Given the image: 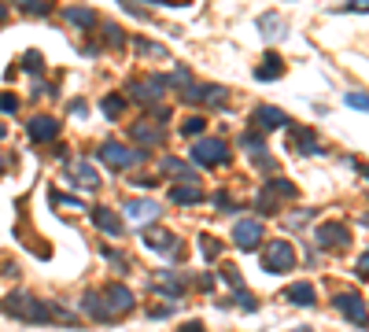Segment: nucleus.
<instances>
[{
    "label": "nucleus",
    "instance_id": "41",
    "mask_svg": "<svg viewBox=\"0 0 369 332\" xmlns=\"http://www.w3.org/2000/svg\"><path fill=\"white\" fill-rule=\"evenodd\" d=\"M178 332H207V328H203V325H200V321H185V325H181V328H178Z\"/></svg>",
    "mask_w": 369,
    "mask_h": 332
},
{
    "label": "nucleus",
    "instance_id": "29",
    "mask_svg": "<svg viewBox=\"0 0 369 332\" xmlns=\"http://www.w3.org/2000/svg\"><path fill=\"white\" fill-rule=\"evenodd\" d=\"M100 107H104L107 119H119V114L126 111V100H122L119 93H111V96H104V104H100Z\"/></svg>",
    "mask_w": 369,
    "mask_h": 332
},
{
    "label": "nucleus",
    "instance_id": "33",
    "mask_svg": "<svg viewBox=\"0 0 369 332\" xmlns=\"http://www.w3.org/2000/svg\"><path fill=\"white\" fill-rule=\"evenodd\" d=\"M222 277H226L229 285H233V292H236V288H244V277H240V270H236L233 262H222Z\"/></svg>",
    "mask_w": 369,
    "mask_h": 332
},
{
    "label": "nucleus",
    "instance_id": "23",
    "mask_svg": "<svg viewBox=\"0 0 369 332\" xmlns=\"http://www.w3.org/2000/svg\"><path fill=\"white\" fill-rule=\"evenodd\" d=\"M63 19H67L71 26L92 30V26H96V11H92V8H67V11H63Z\"/></svg>",
    "mask_w": 369,
    "mask_h": 332
},
{
    "label": "nucleus",
    "instance_id": "34",
    "mask_svg": "<svg viewBox=\"0 0 369 332\" xmlns=\"http://www.w3.org/2000/svg\"><path fill=\"white\" fill-rule=\"evenodd\" d=\"M233 299H236V307H240V310H255V307H259V299H255L248 288H236Z\"/></svg>",
    "mask_w": 369,
    "mask_h": 332
},
{
    "label": "nucleus",
    "instance_id": "46",
    "mask_svg": "<svg viewBox=\"0 0 369 332\" xmlns=\"http://www.w3.org/2000/svg\"><path fill=\"white\" fill-rule=\"evenodd\" d=\"M0 174H4V155H0Z\"/></svg>",
    "mask_w": 369,
    "mask_h": 332
},
{
    "label": "nucleus",
    "instance_id": "35",
    "mask_svg": "<svg viewBox=\"0 0 369 332\" xmlns=\"http://www.w3.org/2000/svg\"><path fill=\"white\" fill-rule=\"evenodd\" d=\"M23 11L26 15H48V11H52V4H41V0H23Z\"/></svg>",
    "mask_w": 369,
    "mask_h": 332
},
{
    "label": "nucleus",
    "instance_id": "36",
    "mask_svg": "<svg viewBox=\"0 0 369 332\" xmlns=\"http://www.w3.org/2000/svg\"><path fill=\"white\" fill-rule=\"evenodd\" d=\"M344 100H347V104L355 107V111H369V96H365V93H347Z\"/></svg>",
    "mask_w": 369,
    "mask_h": 332
},
{
    "label": "nucleus",
    "instance_id": "7",
    "mask_svg": "<svg viewBox=\"0 0 369 332\" xmlns=\"http://www.w3.org/2000/svg\"><path fill=\"white\" fill-rule=\"evenodd\" d=\"M167 93V78L163 74H152V78H140L130 85V96L140 100V104H155V100H163Z\"/></svg>",
    "mask_w": 369,
    "mask_h": 332
},
{
    "label": "nucleus",
    "instance_id": "25",
    "mask_svg": "<svg viewBox=\"0 0 369 332\" xmlns=\"http://www.w3.org/2000/svg\"><path fill=\"white\" fill-rule=\"evenodd\" d=\"M155 288H159V292H167V295H181V292H185V280H181L178 273H170V270H167V273H159Z\"/></svg>",
    "mask_w": 369,
    "mask_h": 332
},
{
    "label": "nucleus",
    "instance_id": "38",
    "mask_svg": "<svg viewBox=\"0 0 369 332\" xmlns=\"http://www.w3.org/2000/svg\"><path fill=\"white\" fill-rule=\"evenodd\" d=\"M104 33H107V45H111V48H122V30H119L115 23H107Z\"/></svg>",
    "mask_w": 369,
    "mask_h": 332
},
{
    "label": "nucleus",
    "instance_id": "2",
    "mask_svg": "<svg viewBox=\"0 0 369 332\" xmlns=\"http://www.w3.org/2000/svg\"><path fill=\"white\" fill-rule=\"evenodd\" d=\"M0 310H4L8 318L34 321V325H41V321L52 318V307H48L44 299H37V295H26V292H11L4 303H0Z\"/></svg>",
    "mask_w": 369,
    "mask_h": 332
},
{
    "label": "nucleus",
    "instance_id": "1",
    "mask_svg": "<svg viewBox=\"0 0 369 332\" xmlns=\"http://www.w3.org/2000/svg\"><path fill=\"white\" fill-rule=\"evenodd\" d=\"M82 307L92 314L96 321H115V318L133 310V292L126 285H107L104 292H89L82 299Z\"/></svg>",
    "mask_w": 369,
    "mask_h": 332
},
{
    "label": "nucleus",
    "instance_id": "30",
    "mask_svg": "<svg viewBox=\"0 0 369 332\" xmlns=\"http://www.w3.org/2000/svg\"><path fill=\"white\" fill-rule=\"evenodd\" d=\"M203 129H207V119H203V114H188V119L181 122V133H185V137H200Z\"/></svg>",
    "mask_w": 369,
    "mask_h": 332
},
{
    "label": "nucleus",
    "instance_id": "45",
    "mask_svg": "<svg viewBox=\"0 0 369 332\" xmlns=\"http://www.w3.org/2000/svg\"><path fill=\"white\" fill-rule=\"evenodd\" d=\"M0 19H8V4H0Z\"/></svg>",
    "mask_w": 369,
    "mask_h": 332
},
{
    "label": "nucleus",
    "instance_id": "20",
    "mask_svg": "<svg viewBox=\"0 0 369 332\" xmlns=\"http://www.w3.org/2000/svg\"><path fill=\"white\" fill-rule=\"evenodd\" d=\"M314 285H310V280H299V285H292V288H288L284 292V299H288V303H296V307H314Z\"/></svg>",
    "mask_w": 369,
    "mask_h": 332
},
{
    "label": "nucleus",
    "instance_id": "26",
    "mask_svg": "<svg viewBox=\"0 0 369 332\" xmlns=\"http://www.w3.org/2000/svg\"><path fill=\"white\" fill-rule=\"evenodd\" d=\"M292 141H296V148L303 155H317V137L310 129H292Z\"/></svg>",
    "mask_w": 369,
    "mask_h": 332
},
{
    "label": "nucleus",
    "instance_id": "4",
    "mask_svg": "<svg viewBox=\"0 0 369 332\" xmlns=\"http://www.w3.org/2000/svg\"><path fill=\"white\" fill-rule=\"evenodd\" d=\"M100 155L111 170H133L137 162H144V152H133V148H126V144H119V141H104L100 144Z\"/></svg>",
    "mask_w": 369,
    "mask_h": 332
},
{
    "label": "nucleus",
    "instance_id": "22",
    "mask_svg": "<svg viewBox=\"0 0 369 332\" xmlns=\"http://www.w3.org/2000/svg\"><path fill=\"white\" fill-rule=\"evenodd\" d=\"M259 30H262V37H266V41H281L288 26H284L281 15H262V19H259Z\"/></svg>",
    "mask_w": 369,
    "mask_h": 332
},
{
    "label": "nucleus",
    "instance_id": "14",
    "mask_svg": "<svg viewBox=\"0 0 369 332\" xmlns=\"http://www.w3.org/2000/svg\"><path fill=\"white\" fill-rule=\"evenodd\" d=\"M130 137L140 141V144H163L167 133H163V126H155L152 119H144V122H133L130 126Z\"/></svg>",
    "mask_w": 369,
    "mask_h": 332
},
{
    "label": "nucleus",
    "instance_id": "21",
    "mask_svg": "<svg viewBox=\"0 0 369 332\" xmlns=\"http://www.w3.org/2000/svg\"><path fill=\"white\" fill-rule=\"evenodd\" d=\"M284 74V63H281V56H274V52H270L259 66H255V78H259V81H274V78H281Z\"/></svg>",
    "mask_w": 369,
    "mask_h": 332
},
{
    "label": "nucleus",
    "instance_id": "16",
    "mask_svg": "<svg viewBox=\"0 0 369 332\" xmlns=\"http://www.w3.org/2000/svg\"><path fill=\"white\" fill-rule=\"evenodd\" d=\"M170 199H174V203H181V207H192V203H200V199H203V189L196 185V181H181V185H170Z\"/></svg>",
    "mask_w": 369,
    "mask_h": 332
},
{
    "label": "nucleus",
    "instance_id": "18",
    "mask_svg": "<svg viewBox=\"0 0 369 332\" xmlns=\"http://www.w3.org/2000/svg\"><path fill=\"white\" fill-rule=\"evenodd\" d=\"M71 177H78L74 185H78V189H89V192L100 185V177H96V170H92L85 159H74V162H71Z\"/></svg>",
    "mask_w": 369,
    "mask_h": 332
},
{
    "label": "nucleus",
    "instance_id": "28",
    "mask_svg": "<svg viewBox=\"0 0 369 332\" xmlns=\"http://www.w3.org/2000/svg\"><path fill=\"white\" fill-rule=\"evenodd\" d=\"M133 48H137L140 56H152V59H170V52H167L163 45H152V41H140V37L133 41Z\"/></svg>",
    "mask_w": 369,
    "mask_h": 332
},
{
    "label": "nucleus",
    "instance_id": "13",
    "mask_svg": "<svg viewBox=\"0 0 369 332\" xmlns=\"http://www.w3.org/2000/svg\"><path fill=\"white\" fill-rule=\"evenodd\" d=\"M26 129H30V141H37V144L59 137V122L52 119V114H34V119L26 122Z\"/></svg>",
    "mask_w": 369,
    "mask_h": 332
},
{
    "label": "nucleus",
    "instance_id": "43",
    "mask_svg": "<svg viewBox=\"0 0 369 332\" xmlns=\"http://www.w3.org/2000/svg\"><path fill=\"white\" fill-rule=\"evenodd\" d=\"M351 11H369V0H355V4H351Z\"/></svg>",
    "mask_w": 369,
    "mask_h": 332
},
{
    "label": "nucleus",
    "instance_id": "40",
    "mask_svg": "<svg viewBox=\"0 0 369 332\" xmlns=\"http://www.w3.org/2000/svg\"><path fill=\"white\" fill-rule=\"evenodd\" d=\"M41 66V52H26V71H37Z\"/></svg>",
    "mask_w": 369,
    "mask_h": 332
},
{
    "label": "nucleus",
    "instance_id": "27",
    "mask_svg": "<svg viewBox=\"0 0 369 332\" xmlns=\"http://www.w3.org/2000/svg\"><path fill=\"white\" fill-rule=\"evenodd\" d=\"M266 189L274 192L277 199H281V196H284V199H296V196H299V189L292 185V181H284V177H274V181H266Z\"/></svg>",
    "mask_w": 369,
    "mask_h": 332
},
{
    "label": "nucleus",
    "instance_id": "12",
    "mask_svg": "<svg viewBox=\"0 0 369 332\" xmlns=\"http://www.w3.org/2000/svg\"><path fill=\"white\" fill-rule=\"evenodd\" d=\"M122 211H126V218H130V225H148V222L159 218V203H155V199H130Z\"/></svg>",
    "mask_w": 369,
    "mask_h": 332
},
{
    "label": "nucleus",
    "instance_id": "31",
    "mask_svg": "<svg viewBox=\"0 0 369 332\" xmlns=\"http://www.w3.org/2000/svg\"><path fill=\"white\" fill-rule=\"evenodd\" d=\"M52 207H59L63 214H71V211H82V199H71V196H63V192H52Z\"/></svg>",
    "mask_w": 369,
    "mask_h": 332
},
{
    "label": "nucleus",
    "instance_id": "15",
    "mask_svg": "<svg viewBox=\"0 0 369 332\" xmlns=\"http://www.w3.org/2000/svg\"><path fill=\"white\" fill-rule=\"evenodd\" d=\"M255 122H259V129H284L288 114L274 104H262V107H255Z\"/></svg>",
    "mask_w": 369,
    "mask_h": 332
},
{
    "label": "nucleus",
    "instance_id": "6",
    "mask_svg": "<svg viewBox=\"0 0 369 332\" xmlns=\"http://www.w3.org/2000/svg\"><path fill=\"white\" fill-rule=\"evenodd\" d=\"M314 240H317V247H325V251H332V247H347L351 244V229L340 225V222H322L314 229Z\"/></svg>",
    "mask_w": 369,
    "mask_h": 332
},
{
    "label": "nucleus",
    "instance_id": "8",
    "mask_svg": "<svg viewBox=\"0 0 369 332\" xmlns=\"http://www.w3.org/2000/svg\"><path fill=\"white\" fill-rule=\"evenodd\" d=\"M262 240V222H255V218H240L233 225V244L240 247V251H251V247H259Z\"/></svg>",
    "mask_w": 369,
    "mask_h": 332
},
{
    "label": "nucleus",
    "instance_id": "39",
    "mask_svg": "<svg viewBox=\"0 0 369 332\" xmlns=\"http://www.w3.org/2000/svg\"><path fill=\"white\" fill-rule=\"evenodd\" d=\"M214 207H218V211H233L236 203H233V199H229L226 192H218V196H214Z\"/></svg>",
    "mask_w": 369,
    "mask_h": 332
},
{
    "label": "nucleus",
    "instance_id": "32",
    "mask_svg": "<svg viewBox=\"0 0 369 332\" xmlns=\"http://www.w3.org/2000/svg\"><path fill=\"white\" fill-rule=\"evenodd\" d=\"M200 251H203V259H207V262H214L222 247H218V240H214V237H207V232H203V237H200Z\"/></svg>",
    "mask_w": 369,
    "mask_h": 332
},
{
    "label": "nucleus",
    "instance_id": "37",
    "mask_svg": "<svg viewBox=\"0 0 369 332\" xmlns=\"http://www.w3.org/2000/svg\"><path fill=\"white\" fill-rule=\"evenodd\" d=\"M0 111H4V114H15V111H19V96L0 93Z\"/></svg>",
    "mask_w": 369,
    "mask_h": 332
},
{
    "label": "nucleus",
    "instance_id": "19",
    "mask_svg": "<svg viewBox=\"0 0 369 332\" xmlns=\"http://www.w3.org/2000/svg\"><path fill=\"white\" fill-rule=\"evenodd\" d=\"M92 222H96V229H100V232H107V237H122V218L115 211H107V207L92 211Z\"/></svg>",
    "mask_w": 369,
    "mask_h": 332
},
{
    "label": "nucleus",
    "instance_id": "11",
    "mask_svg": "<svg viewBox=\"0 0 369 332\" xmlns=\"http://www.w3.org/2000/svg\"><path fill=\"white\" fill-rule=\"evenodd\" d=\"M144 247H148V251H155V255H178V251H181L178 237H174V232H167V229H148V232H144Z\"/></svg>",
    "mask_w": 369,
    "mask_h": 332
},
{
    "label": "nucleus",
    "instance_id": "44",
    "mask_svg": "<svg viewBox=\"0 0 369 332\" xmlns=\"http://www.w3.org/2000/svg\"><path fill=\"white\" fill-rule=\"evenodd\" d=\"M4 137H8V126H4V122H0V141H4Z\"/></svg>",
    "mask_w": 369,
    "mask_h": 332
},
{
    "label": "nucleus",
    "instance_id": "3",
    "mask_svg": "<svg viewBox=\"0 0 369 332\" xmlns=\"http://www.w3.org/2000/svg\"><path fill=\"white\" fill-rule=\"evenodd\" d=\"M262 270L266 273H288L296 270V247L288 240H270L262 251Z\"/></svg>",
    "mask_w": 369,
    "mask_h": 332
},
{
    "label": "nucleus",
    "instance_id": "5",
    "mask_svg": "<svg viewBox=\"0 0 369 332\" xmlns=\"http://www.w3.org/2000/svg\"><path fill=\"white\" fill-rule=\"evenodd\" d=\"M226 159H229V152L222 137H200L192 144V162H200V166H222Z\"/></svg>",
    "mask_w": 369,
    "mask_h": 332
},
{
    "label": "nucleus",
    "instance_id": "47",
    "mask_svg": "<svg viewBox=\"0 0 369 332\" xmlns=\"http://www.w3.org/2000/svg\"><path fill=\"white\" fill-rule=\"evenodd\" d=\"M292 332H310V328H292Z\"/></svg>",
    "mask_w": 369,
    "mask_h": 332
},
{
    "label": "nucleus",
    "instance_id": "48",
    "mask_svg": "<svg viewBox=\"0 0 369 332\" xmlns=\"http://www.w3.org/2000/svg\"><path fill=\"white\" fill-rule=\"evenodd\" d=\"M365 177H369V170H365Z\"/></svg>",
    "mask_w": 369,
    "mask_h": 332
},
{
    "label": "nucleus",
    "instance_id": "9",
    "mask_svg": "<svg viewBox=\"0 0 369 332\" xmlns=\"http://www.w3.org/2000/svg\"><path fill=\"white\" fill-rule=\"evenodd\" d=\"M332 303H336V310H340L347 321H355V325H365V321H369V307L362 303L355 292H340V295L332 299Z\"/></svg>",
    "mask_w": 369,
    "mask_h": 332
},
{
    "label": "nucleus",
    "instance_id": "17",
    "mask_svg": "<svg viewBox=\"0 0 369 332\" xmlns=\"http://www.w3.org/2000/svg\"><path fill=\"white\" fill-rule=\"evenodd\" d=\"M240 144L248 148V155H251L255 162H259L262 170H270V166H274V159L266 155V144H262V137H259V133H244V137H240Z\"/></svg>",
    "mask_w": 369,
    "mask_h": 332
},
{
    "label": "nucleus",
    "instance_id": "42",
    "mask_svg": "<svg viewBox=\"0 0 369 332\" xmlns=\"http://www.w3.org/2000/svg\"><path fill=\"white\" fill-rule=\"evenodd\" d=\"M358 273H362V277H369V251L358 259Z\"/></svg>",
    "mask_w": 369,
    "mask_h": 332
},
{
    "label": "nucleus",
    "instance_id": "10",
    "mask_svg": "<svg viewBox=\"0 0 369 332\" xmlns=\"http://www.w3.org/2000/svg\"><path fill=\"white\" fill-rule=\"evenodd\" d=\"M185 104H207V107H222L226 104V89H218V85H188L181 93Z\"/></svg>",
    "mask_w": 369,
    "mask_h": 332
},
{
    "label": "nucleus",
    "instance_id": "24",
    "mask_svg": "<svg viewBox=\"0 0 369 332\" xmlns=\"http://www.w3.org/2000/svg\"><path fill=\"white\" fill-rule=\"evenodd\" d=\"M159 170L163 174H174V177H185V181H196V174H192V162H181V159H163L159 162Z\"/></svg>",
    "mask_w": 369,
    "mask_h": 332
}]
</instances>
